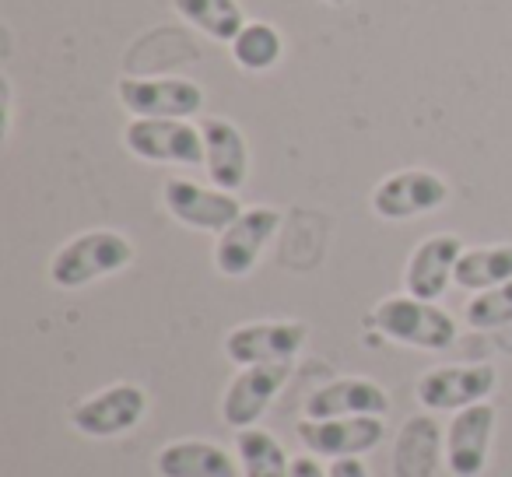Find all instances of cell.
Segmentation results:
<instances>
[{
    "mask_svg": "<svg viewBox=\"0 0 512 477\" xmlns=\"http://www.w3.org/2000/svg\"><path fill=\"white\" fill-rule=\"evenodd\" d=\"M134 257V243L120 228H88V232L71 235L64 246H57L46 274H50V285H57L60 292H78V288L127 271Z\"/></svg>",
    "mask_w": 512,
    "mask_h": 477,
    "instance_id": "cell-1",
    "label": "cell"
},
{
    "mask_svg": "<svg viewBox=\"0 0 512 477\" xmlns=\"http://www.w3.org/2000/svg\"><path fill=\"white\" fill-rule=\"evenodd\" d=\"M369 323L393 344L418 351H449L460 337L456 320L439 306V302L414 299V295H386L383 302H376Z\"/></svg>",
    "mask_w": 512,
    "mask_h": 477,
    "instance_id": "cell-2",
    "label": "cell"
},
{
    "mask_svg": "<svg viewBox=\"0 0 512 477\" xmlns=\"http://www.w3.org/2000/svg\"><path fill=\"white\" fill-rule=\"evenodd\" d=\"M148 418V393L137 383H109L71 407L67 421L85 439H123Z\"/></svg>",
    "mask_w": 512,
    "mask_h": 477,
    "instance_id": "cell-3",
    "label": "cell"
},
{
    "mask_svg": "<svg viewBox=\"0 0 512 477\" xmlns=\"http://www.w3.org/2000/svg\"><path fill=\"white\" fill-rule=\"evenodd\" d=\"M123 148L148 165H183L204 169V134L190 120H148L134 116L123 127Z\"/></svg>",
    "mask_w": 512,
    "mask_h": 477,
    "instance_id": "cell-4",
    "label": "cell"
},
{
    "mask_svg": "<svg viewBox=\"0 0 512 477\" xmlns=\"http://www.w3.org/2000/svg\"><path fill=\"white\" fill-rule=\"evenodd\" d=\"M498 390V369L491 362H456L435 365L421 372L414 383V397L432 414H456L463 407H474L491 400Z\"/></svg>",
    "mask_w": 512,
    "mask_h": 477,
    "instance_id": "cell-5",
    "label": "cell"
},
{
    "mask_svg": "<svg viewBox=\"0 0 512 477\" xmlns=\"http://www.w3.org/2000/svg\"><path fill=\"white\" fill-rule=\"evenodd\" d=\"M281 228V211L278 207L256 204L246 207L225 232L214 239V271L221 278L242 281L256 271V264L264 260L267 246Z\"/></svg>",
    "mask_w": 512,
    "mask_h": 477,
    "instance_id": "cell-6",
    "label": "cell"
},
{
    "mask_svg": "<svg viewBox=\"0 0 512 477\" xmlns=\"http://www.w3.org/2000/svg\"><path fill=\"white\" fill-rule=\"evenodd\" d=\"M306 341L309 327L302 320H249L225 334V358L235 369L295 362Z\"/></svg>",
    "mask_w": 512,
    "mask_h": 477,
    "instance_id": "cell-7",
    "label": "cell"
},
{
    "mask_svg": "<svg viewBox=\"0 0 512 477\" xmlns=\"http://www.w3.org/2000/svg\"><path fill=\"white\" fill-rule=\"evenodd\" d=\"M162 200H165V211L183 228L211 232V235H221L242 211H246L239 193H228L214 183H197V179H186V176L165 179Z\"/></svg>",
    "mask_w": 512,
    "mask_h": 477,
    "instance_id": "cell-8",
    "label": "cell"
},
{
    "mask_svg": "<svg viewBox=\"0 0 512 477\" xmlns=\"http://www.w3.org/2000/svg\"><path fill=\"white\" fill-rule=\"evenodd\" d=\"M449 183L432 169H400L376 183L369 207L383 221H414L449 204Z\"/></svg>",
    "mask_w": 512,
    "mask_h": 477,
    "instance_id": "cell-9",
    "label": "cell"
},
{
    "mask_svg": "<svg viewBox=\"0 0 512 477\" xmlns=\"http://www.w3.org/2000/svg\"><path fill=\"white\" fill-rule=\"evenodd\" d=\"M116 99L130 116L148 120H190L204 113V88L190 78H120Z\"/></svg>",
    "mask_w": 512,
    "mask_h": 477,
    "instance_id": "cell-10",
    "label": "cell"
},
{
    "mask_svg": "<svg viewBox=\"0 0 512 477\" xmlns=\"http://www.w3.org/2000/svg\"><path fill=\"white\" fill-rule=\"evenodd\" d=\"M295 362H278V365H246L228 379L225 393H221V421L232 432L260 425V418L267 414V407L274 404L285 383L292 379Z\"/></svg>",
    "mask_w": 512,
    "mask_h": 477,
    "instance_id": "cell-11",
    "label": "cell"
},
{
    "mask_svg": "<svg viewBox=\"0 0 512 477\" xmlns=\"http://www.w3.org/2000/svg\"><path fill=\"white\" fill-rule=\"evenodd\" d=\"M295 435L306 453L320 460H344V456H369L386 439V418L358 414V418H302Z\"/></svg>",
    "mask_w": 512,
    "mask_h": 477,
    "instance_id": "cell-12",
    "label": "cell"
},
{
    "mask_svg": "<svg viewBox=\"0 0 512 477\" xmlns=\"http://www.w3.org/2000/svg\"><path fill=\"white\" fill-rule=\"evenodd\" d=\"M498 411L484 404L463 407L446 425V470L449 477H481L491 460V439H495Z\"/></svg>",
    "mask_w": 512,
    "mask_h": 477,
    "instance_id": "cell-13",
    "label": "cell"
},
{
    "mask_svg": "<svg viewBox=\"0 0 512 477\" xmlns=\"http://www.w3.org/2000/svg\"><path fill=\"white\" fill-rule=\"evenodd\" d=\"M463 250L467 246L456 232L425 235L407 257L404 292L414 295V299L439 302L449 292V285H456V264H460Z\"/></svg>",
    "mask_w": 512,
    "mask_h": 477,
    "instance_id": "cell-14",
    "label": "cell"
},
{
    "mask_svg": "<svg viewBox=\"0 0 512 477\" xmlns=\"http://www.w3.org/2000/svg\"><path fill=\"white\" fill-rule=\"evenodd\" d=\"M200 134H204V172L214 186L228 193H239L249 179V141L239 130V123L225 120V116H204L200 120Z\"/></svg>",
    "mask_w": 512,
    "mask_h": 477,
    "instance_id": "cell-15",
    "label": "cell"
},
{
    "mask_svg": "<svg viewBox=\"0 0 512 477\" xmlns=\"http://www.w3.org/2000/svg\"><path fill=\"white\" fill-rule=\"evenodd\" d=\"M393 407L383 383L369 376H341L316 386L306 397V418H358V414H376L386 418Z\"/></svg>",
    "mask_w": 512,
    "mask_h": 477,
    "instance_id": "cell-16",
    "label": "cell"
},
{
    "mask_svg": "<svg viewBox=\"0 0 512 477\" xmlns=\"http://www.w3.org/2000/svg\"><path fill=\"white\" fill-rule=\"evenodd\" d=\"M439 460H446V432L432 414H414L400 425L393 442V470L397 477H435Z\"/></svg>",
    "mask_w": 512,
    "mask_h": 477,
    "instance_id": "cell-17",
    "label": "cell"
},
{
    "mask_svg": "<svg viewBox=\"0 0 512 477\" xmlns=\"http://www.w3.org/2000/svg\"><path fill=\"white\" fill-rule=\"evenodd\" d=\"M158 477H242L235 453L211 439H179L155 453Z\"/></svg>",
    "mask_w": 512,
    "mask_h": 477,
    "instance_id": "cell-18",
    "label": "cell"
},
{
    "mask_svg": "<svg viewBox=\"0 0 512 477\" xmlns=\"http://www.w3.org/2000/svg\"><path fill=\"white\" fill-rule=\"evenodd\" d=\"M172 11L190 29L204 32L207 39L225 46H232V39L246 25V11H242L239 0H172Z\"/></svg>",
    "mask_w": 512,
    "mask_h": 477,
    "instance_id": "cell-19",
    "label": "cell"
},
{
    "mask_svg": "<svg viewBox=\"0 0 512 477\" xmlns=\"http://www.w3.org/2000/svg\"><path fill=\"white\" fill-rule=\"evenodd\" d=\"M235 460L242 477H288L292 474V456L278 442V435L253 425L235 432Z\"/></svg>",
    "mask_w": 512,
    "mask_h": 477,
    "instance_id": "cell-20",
    "label": "cell"
},
{
    "mask_svg": "<svg viewBox=\"0 0 512 477\" xmlns=\"http://www.w3.org/2000/svg\"><path fill=\"white\" fill-rule=\"evenodd\" d=\"M512 281V243H488V246H470L463 250L460 264H456V288L463 292H484Z\"/></svg>",
    "mask_w": 512,
    "mask_h": 477,
    "instance_id": "cell-21",
    "label": "cell"
},
{
    "mask_svg": "<svg viewBox=\"0 0 512 477\" xmlns=\"http://www.w3.org/2000/svg\"><path fill=\"white\" fill-rule=\"evenodd\" d=\"M228 53H232L239 71L267 74L281 64V57H285V39H281V32L274 29L271 22H246L239 36L232 39Z\"/></svg>",
    "mask_w": 512,
    "mask_h": 477,
    "instance_id": "cell-22",
    "label": "cell"
},
{
    "mask_svg": "<svg viewBox=\"0 0 512 477\" xmlns=\"http://www.w3.org/2000/svg\"><path fill=\"white\" fill-rule=\"evenodd\" d=\"M463 323L470 330H502L512 327V281L474 292L463 306Z\"/></svg>",
    "mask_w": 512,
    "mask_h": 477,
    "instance_id": "cell-23",
    "label": "cell"
},
{
    "mask_svg": "<svg viewBox=\"0 0 512 477\" xmlns=\"http://www.w3.org/2000/svg\"><path fill=\"white\" fill-rule=\"evenodd\" d=\"M327 474L330 477H369V467H365V456H344V460H330Z\"/></svg>",
    "mask_w": 512,
    "mask_h": 477,
    "instance_id": "cell-24",
    "label": "cell"
},
{
    "mask_svg": "<svg viewBox=\"0 0 512 477\" xmlns=\"http://www.w3.org/2000/svg\"><path fill=\"white\" fill-rule=\"evenodd\" d=\"M288 477H330L327 467L320 463V456L313 453H302V456H292V474Z\"/></svg>",
    "mask_w": 512,
    "mask_h": 477,
    "instance_id": "cell-25",
    "label": "cell"
},
{
    "mask_svg": "<svg viewBox=\"0 0 512 477\" xmlns=\"http://www.w3.org/2000/svg\"><path fill=\"white\" fill-rule=\"evenodd\" d=\"M323 4H330V8H344L348 0H323Z\"/></svg>",
    "mask_w": 512,
    "mask_h": 477,
    "instance_id": "cell-26",
    "label": "cell"
}]
</instances>
